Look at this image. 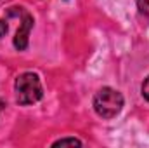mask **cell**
I'll use <instances>...</instances> for the list:
<instances>
[{"label": "cell", "instance_id": "1", "mask_svg": "<svg viewBox=\"0 0 149 148\" xmlns=\"http://www.w3.org/2000/svg\"><path fill=\"white\" fill-rule=\"evenodd\" d=\"M14 92H16V103L19 106H30L38 103L43 98L40 75L35 72H23L21 75H17L14 82Z\"/></svg>", "mask_w": 149, "mask_h": 148}, {"label": "cell", "instance_id": "2", "mask_svg": "<svg viewBox=\"0 0 149 148\" xmlns=\"http://www.w3.org/2000/svg\"><path fill=\"white\" fill-rule=\"evenodd\" d=\"M92 106H94V111L101 118L111 120L121 113L123 106H125V98L118 89H113V87L106 85V87H101L94 94Z\"/></svg>", "mask_w": 149, "mask_h": 148}, {"label": "cell", "instance_id": "3", "mask_svg": "<svg viewBox=\"0 0 149 148\" xmlns=\"http://www.w3.org/2000/svg\"><path fill=\"white\" fill-rule=\"evenodd\" d=\"M17 14L21 18V23H19V28L16 32V37L12 40L16 51H24L28 47V42H30V32L33 30V25H35V19L33 16L24 11V7H10L9 9V16H14Z\"/></svg>", "mask_w": 149, "mask_h": 148}, {"label": "cell", "instance_id": "4", "mask_svg": "<svg viewBox=\"0 0 149 148\" xmlns=\"http://www.w3.org/2000/svg\"><path fill=\"white\" fill-rule=\"evenodd\" d=\"M66 145H71V147H83V141L74 138V136H70V138H59L52 143V147H66Z\"/></svg>", "mask_w": 149, "mask_h": 148}, {"label": "cell", "instance_id": "5", "mask_svg": "<svg viewBox=\"0 0 149 148\" xmlns=\"http://www.w3.org/2000/svg\"><path fill=\"white\" fill-rule=\"evenodd\" d=\"M135 4H137V9H139L141 16L149 19V0H135Z\"/></svg>", "mask_w": 149, "mask_h": 148}, {"label": "cell", "instance_id": "6", "mask_svg": "<svg viewBox=\"0 0 149 148\" xmlns=\"http://www.w3.org/2000/svg\"><path fill=\"white\" fill-rule=\"evenodd\" d=\"M141 94H142V98L149 103V75L144 78V82H142V85H141Z\"/></svg>", "mask_w": 149, "mask_h": 148}, {"label": "cell", "instance_id": "7", "mask_svg": "<svg viewBox=\"0 0 149 148\" xmlns=\"http://www.w3.org/2000/svg\"><path fill=\"white\" fill-rule=\"evenodd\" d=\"M9 32V25H7V19H0V38H3Z\"/></svg>", "mask_w": 149, "mask_h": 148}]
</instances>
